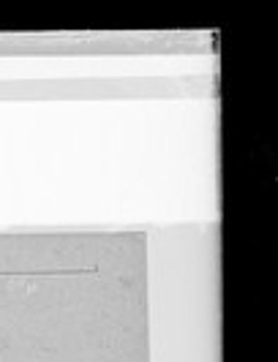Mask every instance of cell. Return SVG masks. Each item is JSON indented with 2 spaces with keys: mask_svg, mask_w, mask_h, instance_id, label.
I'll return each instance as SVG.
<instances>
[]
</instances>
